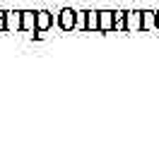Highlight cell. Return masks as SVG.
Listing matches in <instances>:
<instances>
[{"label":"cell","mask_w":159,"mask_h":144,"mask_svg":"<svg viewBox=\"0 0 159 144\" xmlns=\"http://www.w3.org/2000/svg\"><path fill=\"white\" fill-rule=\"evenodd\" d=\"M101 27H104V29L111 27V15H109V12H104V15H101Z\"/></svg>","instance_id":"cell-1"},{"label":"cell","mask_w":159,"mask_h":144,"mask_svg":"<svg viewBox=\"0 0 159 144\" xmlns=\"http://www.w3.org/2000/svg\"><path fill=\"white\" fill-rule=\"evenodd\" d=\"M39 27H41V29L48 27V17H46V15H41V17H39Z\"/></svg>","instance_id":"cell-2"},{"label":"cell","mask_w":159,"mask_h":144,"mask_svg":"<svg viewBox=\"0 0 159 144\" xmlns=\"http://www.w3.org/2000/svg\"><path fill=\"white\" fill-rule=\"evenodd\" d=\"M24 27H31V15H24Z\"/></svg>","instance_id":"cell-3"}]
</instances>
